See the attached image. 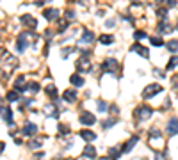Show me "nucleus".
<instances>
[{"instance_id":"4c0bfd02","label":"nucleus","mask_w":178,"mask_h":160,"mask_svg":"<svg viewBox=\"0 0 178 160\" xmlns=\"http://www.w3.org/2000/svg\"><path fill=\"white\" fill-rule=\"evenodd\" d=\"M177 28H178V21H177Z\"/></svg>"},{"instance_id":"f257e3e1","label":"nucleus","mask_w":178,"mask_h":160,"mask_svg":"<svg viewBox=\"0 0 178 160\" xmlns=\"http://www.w3.org/2000/svg\"><path fill=\"white\" fill-rule=\"evenodd\" d=\"M152 114H153V110H152L148 105H141V107H137L136 112H134V116H136L139 121H146V119H150Z\"/></svg>"},{"instance_id":"6ab92c4d","label":"nucleus","mask_w":178,"mask_h":160,"mask_svg":"<svg viewBox=\"0 0 178 160\" xmlns=\"http://www.w3.org/2000/svg\"><path fill=\"white\" fill-rule=\"evenodd\" d=\"M166 46H168L169 52H177V50H178V39H171V41H168Z\"/></svg>"},{"instance_id":"5701e85b","label":"nucleus","mask_w":178,"mask_h":160,"mask_svg":"<svg viewBox=\"0 0 178 160\" xmlns=\"http://www.w3.org/2000/svg\"><path fill=\"white\" fill-rule=\"evenodd\" d=\"M150 43H152L153 46H162V45H164V41H162L160 37H150Z\"/></svg>"},{"instance_id":"9d476101","label":"nucleus","mask_w":178,"mask_h":160,"mask_svg":"<svg viewBox=\"0 0 178 160\" xmlns=\"http://www.w3.org/2000/svg\"><path fill=\"white\" fill-rule=\"evenodd\" d=\"M139 141V137L137 135H134V137H130L127 142H125V146H123V153H128V151H132V148L136 146V142Z\"/></svg>"},{"instance_id":"c756f323","label":"nucleus","mask_w":178,"mask_h":160,"mask_svg":"<svg viewBox=\"0 0 178 160\" xmlns=\"http://www.w3.org/2000/svg\"><path fill=\"white\" fill-rule=\"evenodd\" d=\"M159 30H166V32H169L171 27H169L168 23H159Z\"/></svg>"},{"instance_id":"aec40b11","label":"nucleus","mask_w":178,"mask_h":160,"mask_svg":"<svg viewBox=\"0 0 178 160\" xmlns=\"http://www.w3.org/2000/svg\"><path fill=\"white\" fill-rule=\"evenodd\" d=\"M46 94H48L52 100H55V98H57V89H55L53 85H48V87H46Z\"/></svg>"},{"instance_id":"2eb2a0df","label":"nucleus","mask_w":178,"mask_h":160,"mask_svg":"<svg viewBox=\"0 0 178 160\" xmlns=\"http://www.w3.org/2000/svg\"><path fill=\"white\" fill-rule=\"evenodd\" d=\"M84 157H87V159H96V150L91 146V144H87L86 148H84V153H82Z\"/></svg>"},{"instance_id":"39448f33","label":"nucleus","mask_w":178,"mask_h":160,"mask_svg":"<svg viewBox=\"0 0 178 160\" xmlns=\"http://www.w3.org/2000/svg\"><path fill=\"white\" fill-rule=\"evenodd\" d=\"M21 134H23V135H29V137H30V135H36V134H37V126H36L34 123L27 121V123L23 125V130H21Z\"/></svg>"},{"instance_id":"f704fd0d","label":"nucleus","mask_w":178,"mask_h":160,"mask_svg":"<svg viewBox=\"0 0 178 160\" xmlns=\"http://www.w3.org/2000/svg\"><path fill=\"white\" fill-rule=\"evenodd\" d=\"M66 16H68V18H73V11H66Z\"/></svg>"},{"instance_id":"20e7f679","label":"nucleus","mask_w":178,"mask_h":160,"mask_svg":"<svg viewBox=\"0 0 178 160\" xmlns=\"http://www.w3.org/2000/svg\"><path fill=\"white\" fill-rule=\"evenodd\" d=\"M91 68H93V64H91L86 57H82V59L77 61V69H78V71H84V73H86V71H91Z\"/></svg>"},{"instance_id":"a878e982","label":"nucleus","mask_w":178,"mask_h":160,"mask_svg":"<svg viewBox=\"0 0 178 160\" xmlns=\"http://www.w3.org/2000/svg\"><path fill=\"white\" fill-rule=\"evenodd\" d=\"M134 37H136V39H144V37H146V32H144V30H136Z\"/></svg>"},{"instance_id":"c85d7f7f","label":"nucleus","mask_w":178,"mask_h":160,"mask_svg":"<svg viewBox=\"0 0 178 160\" xmlns=\"http://www.w3.org/2000/svg\"><path fill=\"white\" fill-rule=\"evenodd\" d=\"M29 89H30V93H37V91H39V84H37V82H32V84L29 85Z\"/></svg>"},{"instance_id":"b1692460","label":"nucleus","mask_w":178,"mask_h":160,"mask_svg":"<svg viewBox=\"0 0 178 160\" xmlns=\"http://www.w3.org/2000/svg\"><path fill=\"white\" fill-rule=\"evenodd\" d=\"M109 155H111L112 159H118V157L121 155V151H119V150H116V148H111V150H109Z\"/></svg>"},{"instance_id":"72a5a7b5","label":"nucleus","mask_w":178,"mask_h":160,"mask_svg":"<svg viewBox=\"0 0 178 160\" xmlns=\"http://www.w3.org/2000/svg\"><path fill=\"white\" fill-rule=\"evenodd\" d=\"M68 27V21H61L59 23V30H62V28H66Z\"/></svg>"},{"instance_id":"393cba45","label":"nucleus","mask_w":178,"mask_h":160,"mask_svg":"<svg viewBox=\"0 0 178 160\" xmlns=\"http://www.w3.org/2000/svg\"><path fill=\"white\" fill-rule=\"evenodd\" d=\"M177 64H178V57H171V61H169V64H168L166 68H168V69H173Z\"/></svg>"},{"instance_id":"1a4fd4ad","label":"nucleus","mask_w":178,"mask_h":160,"mask_svg":"<svg viewBox=\"0 0 178 160\" xmlns=\"http://www.w3.org/2000/svg\"><path fill=\"white\" fill-rule=\"evenodd\" d=\"M21 23L27 25V27H30V28H36V27H37V21H36L30 14H23V16H21Z\"/></svg>"},{"instance_id":"412c9836","label":"nucleus","mask_w":178,"mask_h":160,"mask_svg":"<svg viewBox=\"0 0 178 160\" xmlns=\"http://www.w3.org/2000/svg\"><path fill=\"white\" fill-rule=\"evenodd\" d=\"M18 93H20L18 89H16V91H9V93H7V102H16V100L20 98Z\"/></svg>"},{"instance_id":"2f4dec72","label":"nucleus","mask_w":178,"mask_h":160,"mask_svg":"<svg viewBox=\"0 0 178 160\" xmlns=\"http://www.w3.org/2000/svg\"><path fill=\"white\" fill-rule=\"evenodd\" d=\"M159 16H160V18H166V16H168V11H166V9H159Z\"/></svg>"},{"instance_id":"c9c22d12","label":"nucleus","mask_w":178,"mask_h":160,"mask_svg":"<svg viewBox=\"0 0 178 160\" xmlns=\"http://www.w3.org/2000/svg\"><path fill=\"white\" fill-rule=\"evenodd\" d=\"M177 4V0H168V5H175Z\"/></svg>"},{"instance_id":"423d86ee","label":"nucleus","mask_w":178,"mask_h":160,"mask_svg":"<svg viewBox=\"0 0 178 160\" xmlns=\"http://www.w3.org/2000/svg\"><path fill=\"white\" fill-rule=\"evenodd\" d=\"M118 61L116 59H107L105 62H103V69L105 71H109V73H114V71H118Z\"/></svg>"},{"instance_id":"f8f14e48","label":"nucleus","mask_w":178,"mask_h":160,"mask_svg":"<svg viewBox=\"0 0 178 160\" xmlns=\"http://www.w3.org/2000/svg\"><path fill=\"white\" fill-rule=\"evenodd\" d=\"M62 98H64L66 102L73 103V102L77 100V91H73V89H66V91H64V94H62Z\"/></svg>"},{"instance_id":"7ed1b4c3","label":"nucleus","mask_w":178,"mask_h":160,"mask_svg":"<svg viewBox=\"0 0 178 160\" xmlns=\"http://www.w3.org/2000/svg\"><path fill=\"white\" fill-rule=\"evenodd\" d=\"M78 119H80V123H82V125H87V126L96 123V118L93 116V112H82Z\"/></svg>"},{"instance_id":"cd10ccee","label":"nucleus","mask_w":178,"mask_h":160,"mask_svg":"<svg viewBox=\"0 0 178 160\" xmlns=\"http://www.w3.org/2000/svg\"><path fill=\"white\" fill-rule=\"evenodd\" d=\"M116 123H118V119H116V118H112L111 121H103V128H111V126H112V125H116Z\"/></svg>"},{"instance_id":"9b49d317","label":"nucleus","mask_w":178,"mask_h":160,"mask_svg":"<svg viewBox=\"0 0 178 160\" xmlns=\"http://www.w3.org/2000/svg\"><path fill=\"white\" fill-rule=\"evenodd\" d=\"M43 16H45L46 20H57V18H59V11H57V9H45V11H43Z\"/></svg>"},{"instance_id":"dca6fc26","label":"nucleus","mask_w":178,"mask_h":160,"mask_svg":"<svg viewBox=\"0 0 178 160\" xmlns=\"http://www.w3.org/2000/svg\"><path fill=\"white\" fill-rule=\"evenodd\" d=\"M25 48H27V36L21 34V36L18 37V52H23Z\"/></svg>"},{"instance_id":"a211bd4d","label":"nucleus","mask_w":178,"mask_h":160,"mask_svg":"<svg viewBox=\"0 0 178 160\" xmlns=\"http://www.w3.org/2000/svg\"><path fill=\"white\" fill-rule=\"evenodd\" d=\"M94 39V36H93V32H89V30H84V36H82V43H91Z\"/></svg>"},{"instance_id":"4468645a","label":"nucleus","mask_w":178,"mask_h":160,"mask_svg":"<svg viewBox=\"0 0 178 160\" xmlns=\"http://www.w3.org/2000/svg\"><path fill=\"white\" fill-rule=\"evenodd\" d=\"M78 134H80V137H82L84 141H87V142H91V141H94V139H96V135H94L91 130H80Z\"/></svg>"},{"instance_id":"6e6552de","label":"nucleus","mask_w":178,"mask_h":160,"mask_svg":"<svg viewBox=\"0 0 178 160\" xmlns=\"http://www.w3.org/2000/svg\"><path fill=\"white\" fill-rule=\"evenodd\" d=\"M130 50H132V52H137V53H139V55H143V57H150V50H148V48H144V46H143V45H139V43H134Z\"/></svg>"},{"instance_id":"f03ea898","label":"nucleus","mask_w":178,"mask_h":160,"mask_svg":"<svg viewBox=\"0 0 178 160\" xmlns=\"http://www.w3.org/2000/svg\"><path fill=\"white\" fill-rule=\"evenodd\" d=\"M162 91V87L159 85V84H152V85H148L146 89H144V93H143V98L144 100H148V98H153L155 94H159Z\"/></svg>"},{"instance_id":"4be33fe9","label":"nucleus","mask_w":178,"mask_h":160,"mask_svg":"<svg viewBox=\"0 0 178 160\" xmlns=\"http://www.w3.org/2000/svg\"><path fill=\"white\" fill-rule=\"evenodd\" d=\"M112 41H114L112 36H102V37H100V43H103V45H111Z\"/></svg>"},{"instance_id":"ddd939ff","label":"nucleus","mask_w":178,"mask_h":160,"mask_svg":"<svg viewBox=\"0 0 178 160\" xmlns=\"http://www.w3.org/2000/svg\"><path fill=\"white\" fill-rule=\"evenodd\" d=\"M2 119L11 126L12 125V114H11V110L9 109H5V107H2Z\"/></svg>"},{"instance_id":"0eeeda50","label":"nucleus","mask_w":178,"mask_h":160,"mask_svg":"<svg viewBox=\"0 0 178 160\" xmlns=\"http://www.w3.org/2000/svg\"><path fill=\"white\" fill-rule=\"evenodd\" d=\"M166 132H168V135H177L178 134V119L177 118L169 119V123H168V126H166Z\"/></svg>"},{"instance_id":"f3484780","label":"nucleus","mask_w":178,"mask_h":160,"mask_svg":"<svg viewBox=\"0 0 178 160\" xmlns=\"http://www.w3.org/2000/svg\"><path fill=\"white\" fill-rule=\"evenodd\" d=\"M70 82H71L73 85H77V87H80V85H84V78H82V77H78V75H71V78H70Z\"/></svg>"},{"instance_id":"7c9ffc66","label":"nucleus","mask_w":178,"mask_h":160,"mask_svg":"<svg viewBox=\"0 0 178 160\" xmlns=\"http://www.w3.org/2000/svg\"><path fill=\"white\" fill-rule=\"evenodd\" d=\"M150 137H153V139H159V137H160L159 130H152V132H150Z\"/></svg>"},{"instance_id":"473e14b6","label":"nucleus","mask_w":178,"mask_h":160,"mask_svg":"<svg viewBox=\"0 0 178 160\" xmlns=\"http://www.w3.org/2000/svg\"><path fill=\"white\" fill-rule=\"evenodd\" d=\"M39 146H41L39 141H32V142H30V148H39Z\"/></svg>"},{"instance_id":"e433bc0d","label":"nucleus","mask_w":178,"mask_h":160,"mask_svg":"<svg viewBox=\"0 0 178 160\" xmlns=\"http://www.w3.org/2000/svg\"><path fill=\"white\" fill-rule=\"evenodd\" d=\"M100 160H114V159H112V157H102Z\"/></svg>"},{"instance_id":"bb28decb","label":"nucleus","mask_w":178,"mask_h":160,"mask_svg":"<svg viewBox=\"0 0 178 160\" xmlns=\"http://www.w3.org/2000/svg\"><path fill=\"white\" fill-rule=\"evenodd\" d=\"M107 109H109V105H107L105 102H102V100H100V102H98V110H100V112H105Z\"/></svg>"}]
</instances>
